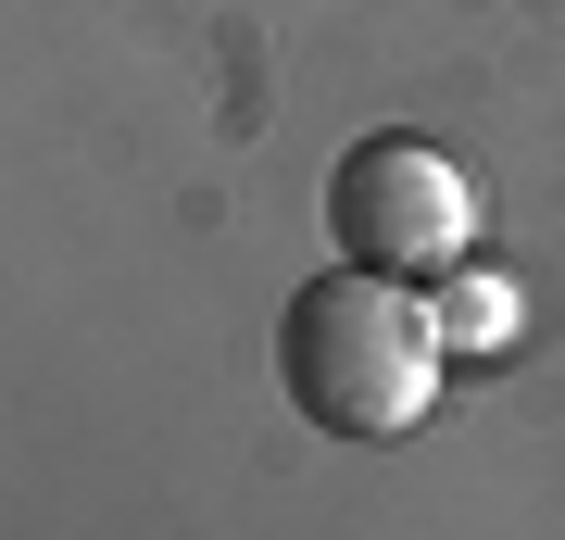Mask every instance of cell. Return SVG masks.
<instances>
[{
	"label": "cell",
	"instance_id": "6da1fadb",
	"mask_svg": "<svg viewBox=\"0 0 565 540\" xmlns=\"http://www.w3.org/2000/svg\"><path fill=\"white\" fill-rule=\"evenodd\" d=\"M277 390L302 402L327 441H403V427L427 415V390H440L427 289L352 277V264L302 277V289H289V315H277Z\"/></svg>",
	"mask_w": 565,
	"mask_h": 540
},
{
	"label": "cell",
	"instance_id": "7a4b0ae2",
	"mask_svg": "<svg viewBox=\"0 0 565 540\" xmlns=\"http://www.w3.org/2000/svg\"><path fill=\"white\" fill-rule=\"evenodd\" d=\"M465 226H478V201H465V163L427 151L415 126H377V139H352L327 163V252L352 264V277H452L465 264Z\"/></svg>",
	"mask_w": 565,
	"mask_h": 540
},
{
	"label": "cell",
	"instance_id": "3957f363",
	"mask_svg": "<svg viewBox=\"0 0 565 540\" xmlns=\"http://www.w3.org/2000/svg\"><path fill=\"white\" fill-rule=\"evenodd\" d=\"M427 327H440V352H503L515 340V277H503V264H452V277H427Z\"/></svg>",
	"mask_w": 565,
	"mask_h": 540
}]
</instances>
